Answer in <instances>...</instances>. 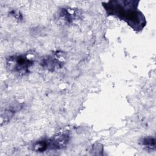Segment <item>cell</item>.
Returning a JSON list of instances; mask_svg holds the SVG:
<instances>
[{"label": "cell", "instance_id": "6", "mask_svg": "<svg viewBox=\"0 0 156 156\" xmlns=\"http://www.w3.org/2000/svg\"><path fill=\"white\" fill-rule=\"evenodd\" d=\"M20 105L13 104L9 106L7 108H4V110H2L1 115V125H2L3 123H5L10 120V119L13 116L16 112L20 110Z\"/></svg>", "mask_w": 156, "mask_h": 156}, {"label": "cell", "instance_id": "1", "mask_svg": "<svg viewBox=\"0 0 156 156\" xmlns=\"http://www.w3.org/2000/svg\"><path fill=\"white\" fill-rule=\"evenodd\" d=\"M139 1L110 0L102 3L107 13L126 22L135 30H141L146 25L144 15L138 9Z\"/></svg>", "mask_w": 156, "mask_h": 156}, {"label": "cell", "instance_id": "5", "mask_svg": "<svg viewBox=\"0 0 156 156\" xmlns=\"http://www.w3.org/2000/svg\"><path fill=\"white\" fill-rule=\"evenodd\" d=\"M80 15L79 10L71 8H62L58 12V18L65 24H69Z\"/></svg>", "mask_w": 156, "mask_h": 156}, {"label": "cell", "instance_id": "2", "mask_svg": "<svg viewBox=\"0 0 156 156\" xmlns=\"http://www.w3.org/2000/svg\"><path fill=\"white\" fill-rule=\"evenodd\" d=\"M34 59L32 54H22L10 55L6 59L7 69L18 76H26L30 73Z\"/></svg>", "mask_w": 156, "mask_h": 156}, {"label": "cell", "instance_id": "7", "mask_svg": "<svg viewBox=\"0 0 156 156\" xmlns=\"http://www.w3.org/2000/svg\"><path fill=\"white\" fill-rule=\"evenodd\" d=\"M140 144L147 151H154L155 150V138L152 136L143 137L140 140Z\"/></svg>", "mask_w": 156, "mask_h": 156}, {"label": "cell", "instance_id": "3", "mask_svg": "<svg viewBox=\"0 0 156 156\" xmlns=\"http://www.w3.org/2000/svg\"><path fill=\"white\" fill-rule=\"evenodd\" d=\"M69 140V135L68 133H60L49 138L35 141L32 145V149L37 152L60 150L66 146Z\"/></svg>", "mask_w": 156, "mask_h": 156}, {"label": "cell", "instance_id": "4", "mask_svg": "<svg viewBox=\"0 0 156 156\" xmlns=\"http://www.w3.org/2000/svg\"><path fill=\"white\" fill-rule=\"evenodd\" d=\"M66 61L65 54L57 51L43 57L40 62L41 67L49 71L53 72L63 66Z\"/></svg>", "mask_w": 156, "mask_h": 156}]
</instances>
